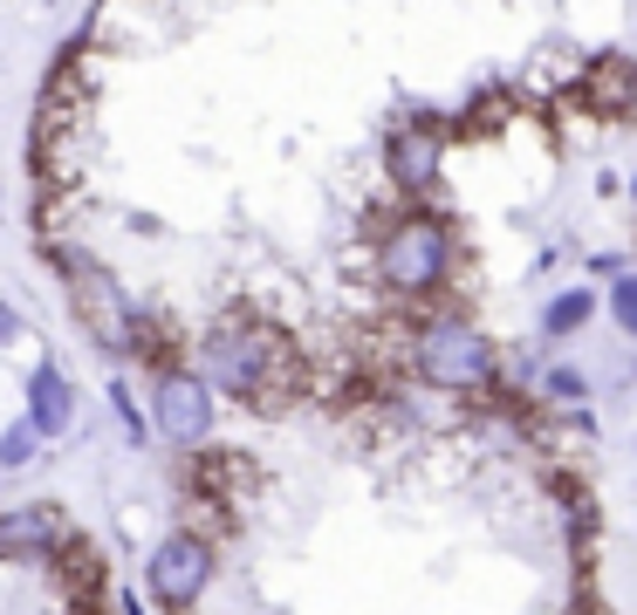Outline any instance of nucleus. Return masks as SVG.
<instances>
[{
  "label": "nucleus",
  "instance_id": "6e6552de",
  "mask_svg": "<svg viewBox=\"0 0 637 615\" xmlns=\"http://www.w3.org/2000/svg\"><path fill=\"white\" fill-rule=\"evenodd\" d=\"M62 541H69V520L55 500H28L0 513V561H55Z\"/></svg>",
  "mask_w": 637,
  "mask_h": 615
},
{
  "label": "nucleus",
  "instance_id": "39448f33",
  "mask_svg": "<svg viewBox=\"0 0 637 615\" xmlns=\"http://www.w3.org/2000/svg\"><path fill=\"white\" fill-rule=\"evenodd\" d=\"M49 260L69 274V301H75V321L90 328V342L103 356H131L138 349V308L110 280V267H97L90 254H55V246H49Z\"/></svg>",
  "mask_w": 637,
  "mask_h": 615
},
{
  "label": "nucleus",
  "instance_id": "4468645a",
  "mask_svg": "<svg viewBox=\"0 0 637 615\" xmlns=\"http://www.w3.org/2000/svg\"><path fill=\"white\" fill-rule=\"evenodd\" d=\"M604 308H610V321L624 328V336L637 342V274H617V280H610V295H604Z\"/></svg>",
  "mask_w": 637,
  "mask_h": 615
},
{
  "label": "nucleus",
  "instance_id": "ddd939ff",
  "mask_svg": "<svg viewBox=\"0 0 637 615\" xmlns=\"http://www.w3.org/2000/svg\"><path fill=\"white\" fill-rule=\"evenodd\" d=\"M42 444H49V438L34 431L28 418H21V424H8V431H0V472H28L34 459H42Z\"/></svg>",
  "mask_w": 637,
  "mask_h": 615
},
{
  "label": "nucleus",
  "instance_id": "1a4fd4ad",
  "mask_svg": "<svg viewBox=\"0 0 637 615\" xmlns=\"http://www.w3.org/2000/svg\"><path fill=\"white\" fill-rule=\"evenodd\" d=\"M439 164H446V137L432 131V123H397V131H391V144H384L391 185L425 192V185H439Z\"/></svg>",
  "mask_w": 637,
  "mask_h": 615
},
{
  "label": "nucleus",
  "instance_id": "dca6fc26",
  "mask_svg": "<svg viewBox=\"0 0 637 615\" xmlns=\"http://www.w3.org/2000/svg\"><path fill=\"white\" fill-rule=\"evenodd\" d=\"M110 410H117V418H124V438H131V444H144V438H151V418L138 410L131 383H110Z\"/></svg>",
  "mask_w": 637,
  "mask_h": 615
},
{
  "label": "nucleus",
  "instance_id": "9d476101",
  "mask_svg": "<svg viewBox=\"0 0 637 615\" xmlns=\"http://www.w3.org/2000/svg\"><path fill=\"white\" fill-rule=\"evenodd\" d=\"M55 582H62V602L75 615H103L110 608V561L90 541H75V533L55 547Z\"/></svg>",
  "mask_w": 637,
  "mask_h": 615
},
{
  "label": "nucleus",
  "instance_id": "423d86ee",
  "mask_svg": "<svg viewBox=\"0 0 637 615\" xmlns=\"http://www.w3.org/2000/svg\"><path fill=\"white\" fill-rule=\"evenodd\" d=\"M213 410H220V397L192 362L151 369V403H144L151 438H165L172 451H199V444H213Z\"/></svg>",
  "mask_w": 637,
  "mask_h": 615
},
{
  "label": "nucleus",
  "instance_id": "f8f14e48",
  "mask_svg": "<svg viewBox=\"0 0 637 615\" xmlns=\"http://www.w3.org/2000/svg\"><path fill=\"white\" fill-rule=\"evenodd\" d=\"M596 308H604V301H596V287H563V295H555V301L542 308V336H548V342L576 336V328H583Z\"/></svg>",
  "mask_w": 637,
  "mask_h": 615
},
{
  "label": "nucleus",
  "instance_id": "20e7f679",
  "mask_svg": "<svg viewBox=\"0 0 637 615\" xmlns=\"http://www.w3.org/2000/svg\"><path fill=\"white\" fill-rule=\"evenodd\" d=\"M213 574H220V547H213V533H199V526H172L165 541L144 554V595L165 608V615H192L199 602H206Z\"/></svg>",
  "mask_w": 637,
  "mask_h": 615
},
{
  "label": "nucleus",
  "instance_id": "f257e3e1",
  "mask_svg": "<svg viewBox=\"0 0 637 615\" xmlns=\"http://www.w3.org/2000/svg\"><path fill=\"white\" fill-rule=\"evenodd\" d=\"M199 377L213 383V397H233L241 410H261V418H282L309 390V362H302L289 328L233 308L206 328V342H199Z\"/></svg>",
  "mask_w": 637,
  "mask_h": 615
},
{
  "label": "nucleus",
  "instance_id": "f3484780",
  "mask_svg": "<svg viewBox=\"0 0 637 615\" xmlns=\"http://www.w3.org/2000/svg\"><path fill=\"white\" fill-rule=\"evenodd\" d=\"M8 342H21V315L0 301V349H8Z\"/></svg>",
  "mask_w": 637,
  "mask_h": 615
},
{
  "label": "nucleus",
  "instance_id": "2eb2a0df",
  "mask_svg": "<svg viewBox=\"0 0 637 615\" xmlns=\"http://www.w3.org/2000/svg\"><path fill=\"white\" fill-rule=\"evenodd\" d=\"M542 397H555V403H583V397H589V377H583L576 362H555L548 377H542Z\"/></svg>",
  "mask_w": 637,
  "mask_h": 615
},
{
  "label": "nucleus",
  "instance_id": "9b49d317",
  "mask_svg": "<svg viewBox=\"0 0 637 615\" xmlns=\"http://www.w3.org/2000/svg\"><path fill=\"white\" fill-rule=\"evenodd\" d=\"M28 424L42 431L49 444L75 431V383H69L62 362H34L28 369Z\"/></svg>",
  "mask_w": 637,
  "mask_h": 615
},
{
  "label": "nucleus",
  "instance_id": "f03ea898",
  "mask_svg": "<svg viewBox=\"0 0 637 615\" xmlns=\"http://www.w3.org/2000/svg\"><path fill=\"white\" fill-rule=\"evenodd\" d=\"M459 267V239L439 213H397L377 233V287L391 301H432L446 295V280Z\"/></svg>",
  "mask_w": 637,
  "mask_h": 615
},
{
  "label": "nucleus",
  "instance_id": "7ed1b4c3",
  "mask_svg": "<svg viewBox=\"0 0 637 615\" xmlns=\"http://www.w3.org/2000/svg\"><path fill=\"white\" fill-rule=\"evenodd\" d=\"M412 369H418L425 390L473 397V390H494L501 349L466 315H432V321H418V336H412Z\"/></svg>",
  "mask_w": 637,
  "mask_h": 615
},
{
  "label": "nucleus",
  "instance_id": "0eeeda50",
  "mask_svg": "<svg viewBox=\"0 0 637 615\" xmlns=\"http://www.w3.org/2000/svg\"><path fill=\"white\" fill-rule=\"evenodd\" d=\"M254 459L247 451H233V444H199L185 451V485H192V500L199 506H247V485H254Z\"/></svg>",
  "mask_w": 637,
  "mask_h": 615
}]
</instances>
